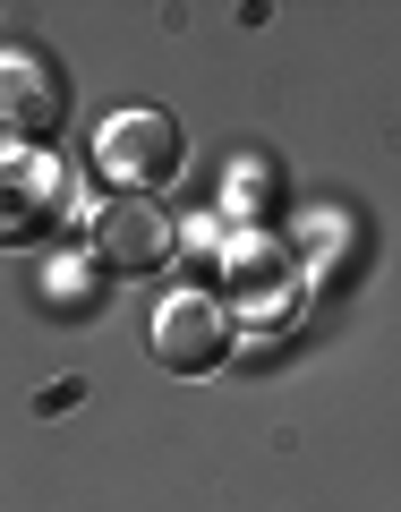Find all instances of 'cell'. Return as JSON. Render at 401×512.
<instances>
[{
	"label": "cell",
	"mask_w": 401,
	"mask_h": 512,
	"mask_svg": "<svg viewBox=\"0 0 401 512\" xmlns=\"http://www.w3.org/2000/svg\"><path fill=\"white\" fill-rule=\"evenodd\" d=\"M94 163H103V180H120V197H163L171 180H180L188 146H180V120L154 103H128L103 120V137H94Z\"/></svg>",
	"instance_id": "cell-1"
},
{
	"label": "cell",
	"mask_w": 401,
	"mask_h": 512,
	"mask_svg": "<svg viewBox=\"0 0 401 512\" xmlns=\"http://www.w3.org/2000/svg\"><path fill=\"white\" fill-rule=\"evenodd\" d=\"M154 359H163L171 376H214V367L231 359V308H222L214 291H171L163 308H154Z\"/></svg>",
	"instance_id": "cell-2"
},
{
	"label": "cell",
	"mask_w": 401,
	"mask_h": 512,
	"mask_svg": "<svg viewBox=\"0 0 401 512\" xmlns=\"http://www.w3.org/2000/svg\"><path fill=\"white\" fill-rule=\"evenodd\" d=\"M69 222V171L43 154H0V248H35Z\"/></svg>",
	"instance_id": "cell-3"
},
{
	"label": "cell",
	"mask_w": 401,
	"mask_h": 512,
	"mask_svg": "<svg viewBox=\"0 0 401 512\" xmlns=\"http://www.w3.org/2000/svg\"><path fill=\"white\" fill-rule=\"evenodd\" d=\"M171 248H180V231L154 197H111L94 214V256L111 274H154V265H171Z\"/></svg>",
	"instance_id": "cell-4"
},
{
	"label": "cell",
	"mask_w": 401,
	"mask_h": 512,
	"mask_svg": "<svg viewBox=\"0 0 401 512\" xmlns=\"http://www.w3.org/2000/svg\"><path fill=\"white\" fill-rule=\"evenodd\" d=\"M0 120L9 137H52L69 120V86L43 52H0Z\"/></svg>",
	"instance_id": "cell-5"
},
{
	"label": "cell",
	"mask_w": 401,
	"mask_h": 512,
	"mask_svg": "<svg viewBox=\"0 0 401 512\" xmlns=\"http://www.w3.org/2000/svg\"><path fill=\"white\" fill-rule=\"evenodd\" d=\"M86 299H94V274L86 265H60L52 274V308H86Z\"/></svg>",
	"instance_id": "cell-6"
}]
</instances>
